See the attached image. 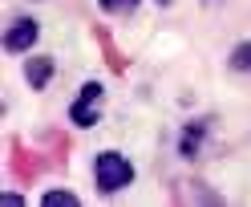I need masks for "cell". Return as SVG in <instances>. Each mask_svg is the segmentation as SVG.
I'll return each mask as SVG.
<instances>
[{
  "instance_id": "1",
  "label": "cell",
  "mask_w": 251,
  "mask_h": 207,
  "mask_svg": "<svg viewBox=\"0 0 251 207\" xmlns=\"http://www.w3.org/2000/svg\"><path fill=\"white\" fill-rule=\"evenodd\" d=\"M134 163L126 158L122 150H101L98 158H93V183H98L101 195H118V191H126L134 183Z\"/></svg>"
},
{
  "instance_id": "2",
  "label": "cell",
  "mask_w": 251,
  "mask_h": 207,
  "mask_svg": "<svg viewBox=\"0 0 251 207\" xmlns=\"http://www.w3.org/2000/svg\"><path fill=\"white\" fill-rule=\"evenodd\" d=\"M101 93H105V86H101V82H85V86H81V93H77V102L69 106V122H73V126H81V130H89V126L98 122Z\"/></svg>"
},
{
  "instance_id": "3",
  "label": "cell",
  "mask_w": 251,
  "mask_h": 207,
  "mask_svg": "<svg viewBox=\"0 0 251 207\" xmlns=\"http://www.w3.org/2000/svg\"><path fill=\"white\" fill-rule=\"evenodd\" d=\"M41 37V21L33 17H17L4 29V53H33V45Z\"/></svg>"
},
{
  "instance_id": "4",
  "label": "cell",
  "mask_w": 251,
  "mask_h": 207,
  "mask_svg": "<svg viewBox=\"0 0 251 207\" xmlns=\"http://www.w3.org/2000/svg\"><path fill=\"white\" fill-rule=\"evenodd\" d=\"M207 130H211V122H186L182 126V138H178V154L182 158H195L202 150V142H207Z\"/></svg>"
},
{
  "instance_id": "5",
  "label": "cell",
  "mask_w": 251,
  "mask_h": 207,
  "mask_svg": "<svg viewBox=\"0 0 251 207\" xmlns=\"http://www.w3.org/2000/svg\"><path fill=\"white\" fill-rule=\"evenodd\" d=\"M53 57H28L25 61V82L33 86V89H49V82H53Z\"/></svg>"
},
{
  "instance_id": "6",
  "label": "cell",
  "mask_w": 251,
  "mask_h": 207,
  "mask_svg": "<svg viewBox=\"0 0 251 207\" xmlns=\"http://www.w3.org/2000/svg\"><path fill=\"white\" fill-rule=\"evenodd\" d=\"M227 65L235 69V73H251V41H239L231 49V57H227Z\"/></svg>"
},
{
  "instance_id": "7",
  "label": "cell",
  "mask_w": 251,
  "mask_h": 207,
  "mask_svg": "<svg viewBox=\"0 0 251 207\" xmlns=\"http://www.w3.org/2000/svg\"><path fill=\"white\" fill-rule=\"evenodd\" d=\"M41 203H45V207H61V203H65V207H77V195H73V191H45Z\"/></svg>"
},
{
  "instance_id": "8",
  "label": "cell",
  "mask_w": 251,
  "mask_h": 207,
  "mask_svg": "<svg viewBox=\"0 0 251 207\" xmlns=\"http://www.w3.org/2000/svg\"><path fill=\"white\" fill-rule=\"evenodd\" d=\"M101 12H114V17H126V12H134L142 0H98Z\"/></svg>"
},
{
  "instance_id": "9",
  "label": "cell",
  "mask_w": 251,
  "mask_h": 207,
  "mask_svg": "<svg viewBox=\"0 0 251 207\" xmlns=\"http://www.w3.org/2000/svg\"><path fill=\"white\" fill-rule=\"evenodd\" d=\"M158 4H162V8H170V4H175V0H158Z\"/></svg>"
}]
</instances>
